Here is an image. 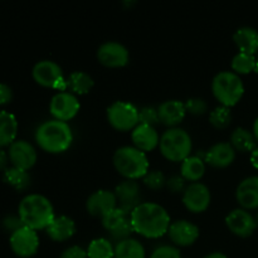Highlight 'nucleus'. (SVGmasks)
Masks as SVG:
<instances>
[{
    "label": "nucleus",
    "mask_w": 258,
    "mask_h": 258,
    "mask_svg": "<svg viewBox=\"0 0 258 258\" xmlns=\"http://www.w3.org/2000/svg\"><path fill=\"white\" fill-rule=\"evenodd\" d=\"M160 122L159 118V112L156 108L146 106L139 110V123L141 125H149V126H155Z\"/></svg>",
    "instance_id": "obj_35"
},
{
    "label": "nucleus",
    "mask_w": 258,
    "mask_h": 258,
    "mask_svg": "<svg viewBox=\"0 0 258 258\" xmlns=\"http://www.w3.org/2000/svg\"><path fill=\"white\" fill-rule=\"evenodd\" d=\"M226 224L229 231L238 237H249L256 229L257 223L254 217L243 208L233 209L226 217Z\"/></svg>",
    "instance_id": "obj_13"
},
{
    "label": "nucleus",
    "mask_w": 258,
    "mask_h": 258,
    "mask_svg": "<svg viewBox=\"0 0 258 258\" xmlns=\"http://www.w3.org/2000/svg\"><path fill=\"white\" fill-rule=\"evenodd\" d=\"M80 101L71 92H58L52 97L49 103V111L55 120H72L80 111Z\"/></svg>",
    "instance_id": "obj_10"
},
{
    "label": "nucleus",
    "mask_w": 258,
    "mask_h": 258,
    "mask_svg": "<svg viewBox=\"0 0 258 258\" xmlns=\"http://www.w3.org/2000/svg\"><path fill=\"white\" fill-rule=\"evenodd\" d=\"M35 141L39 148L47 153H63L70 149L73 141L72 128L67 122L55 118L44 121L35 131Z\"/></svg>",
    "instance_id": "obj_3"
},
{
    "label": "nucleus",
    "mask_w": 258,
    "mask_h": 258,
    "mask_svg": "<svg viewBox=\"0 0 258 258\" xmlns=\"http://www.w3.org/2000/svg\"><path fill=\"white\" fill-rule=\"evenodd\" d=\"M13 91L5 83H0V105H7L12 101Z\"/></svg>",
    "instance_id": "obj_42"
},
{
    "label": "nucleus",
    "mask_w": 258,
    "mask_h": 258,
    "mask_svg": "<svg viewBox=\"0 0 258 258\" xmlns=\"http://www.w3.org/2000/svg\"><path fill=\"white\" fill-rule=\"evenodd\" d=\"M115 258H145V248L135 238H127L116 243Z\"/></svg>",
    "instance_id": "obj_27"
},
{
    "label": "nucleus",
    "mask_w": 258,
    "mask_h": 258,
    "mask_svg": "<svg viewBox=\"0 0 258 258\" xmlns=\"http://www.w3.org/2000/svg\"><path fill=\"white\" fill-rule=\"evenodd\" d=\"M212 91L222 106L231 108L241 101L244 93V85L241 77L232 71H222L212 81Z\"/></svg>",
    "instance_id": "obj_5"
},
{
    "label": "nucleus",
    "mask_w": 258,
    "mask_h": 258,
    "mask_svg": "<svg viewBox=\"0 0 258 258\" xmlns=\"http://www.w3.org/2000/svg\"><path fill=\"white\" fill-rule=\"evenodd\" d=\"M134 232L146 238H159L168 233L170 217L166 209L156 203H140L131 212Z\"/></svg>",
    "instance_id": "obj_1"
},
{
    "label": "nucleus",
    "mask_w": 258,
    "mask_h": 258,
    "mask_svg": "<svg viewBox=\"0 0 258 258\" xmlns=\"http://www.w3.org/2000/svg\"><path fill=\"white\" fill-rule=\"evenodd\" d=\"M211 191L203 183H190L183 193V203L191 213H202L207 211L211 204Z\"/></svg>",
    "instance_id": "obj_12"
},
{
    "label": "nucleus",
    "mask_w": 258,
    "mask_h": 258,
    "mask_svg": "<svg viewBox=\"0 0 258 258\" xmlns=\"http://www.w3.org/2000/svg\"><path fill=\"white\" fill-rule=\"evenodd\" d=\"M87 258H115V247L110 239L96 238L88 246Z\"/></svg>",
    "instance_id": "obj_30"
},
{
    "label": "nucleus",
    "mask_w": 258,
    "mask_h": 258,
    "mask_svg": "<svg viewBox=\"0 0 258 258\" xmlns=\"http://www.w3.org/2000/svg\"><path fill=\"white\" fill-rule=\"evenodd\" d=\"M108 233H110L111 239H112V241H116L117 243L121 241H125V239H127V238H131L130 236L134 233V228H133V224H131V219L123 222L121 226H118L117 228H115L113 231L108 232Z\"/></svg>",
    "instance_id": "obj_36"
},
{
    "label": "nucleus",
    "mask_w": 258,
    "mask_h": 258,
    "mask_svg": "<svg viewBox=\"0 0 258 258\" xmlns=\"http://www.w3.org/2000/svg\"><path fill=\"white\" fill-rule=\"evenodd\" d=\"M93 78L91 77L88 73L81 72V71H76L70 75L67 78V88H70L72 92L78 93V95H86L92 90Z\"/></svg>",
    "instance_id": "obj_28"
},
{
    "label": "nucleus",
    "mask_w": 258,
    "mask_h": 258,
    "mask_svg": "<svg viewBox=\"0 0 258 258\" xmlns=\"http://www.w3.org/2000/svg\"><path fill=\"white\" fill-rule=\"evenodd\" d=\"M233 40L241 53L254 55L258 52V32L254 28H239L234 33Z\"/></svg>",
    "instance_id": "obj_23"
},
{
    "label": "nucleus",
    "mask_w": 258,
    "mask_h": 258,
    "mask_svg": "<svg viewBox=\"0 0 258 258\" xmlns=\"http://www.w3.org/2000/svg\"><path fill=\"white\" fill-rule=\"evenodd\" d=\"M168 234L174 244L180 247H188L198 239L199 228L191 222L180 219V221H175L170 224Z\"/></svg>",
    "instance_id": "obj_16"
},
{
    "label": "nucleus",
    "mask_w": 258,
    "mask_h": 258,
    "mask_svg": "<svg viewBox=\"0 0 258 258\" xmlns=\"http://www.w3.org/2000/svg\"><path fill=\"white\" fill-rule=\"evenodd\" d=\"M32 76L38 85L49 87L64 92L67 88V81L63 78V71L54 60L43 59L35 63L33 67Z\"/></svg>",
    "instance_id": "obj_7"
},
{
    "label": "nucleus",
    "mask_w": 258,
    "mask_h": 258,
    "mask_svg": "<svg viewBox=\"0 0 258 258\" xmlns=\"http://www.w3.org/2000/svg\"><path fill=\"white\" fill-rule=\"evenodd\" d=\"M236 198L243 209H258V176H248L238 184Z\"/></svg>",
    "instance_id": "obj_18"
},
{
    "label": "nucleus",
    "mask_w": 258,
    "mask_h": 258,
    "mask_svg": "<svg viewBox=\"0 0 258 258\" xmlns=\"http://www.w3.org/2000/svg\"><path fill=\"white\" fill-rule=\"evenodd\" d=\"M150 258H181L180 251L174 246H160L151 253Z\"/></svg>",
    "instance_id": "obj_38"
},
{
    "label": "nucleus",
    "mask_w": 258,
    "mask_h": 258,
    "mask_svg": "<svg viewBox=\"0 0 258 258\" xmlns=\"http://www.w3.org/2000/svg\"><path fill=\"white\" fill-rule=\"evenodd\" d=\"M185 110L186 112H189L190 115L194 116H201L204 115L208 110V105H207L206 101L203 98H199V97H193V98H189L185 103Z\"/></svg>",
    "instance_id": "obj_37"
},
{
    "label": "nucleus",
    "mask_w": 258,
    "mask_h": 258,
    "mask_svg": "<svg viewBox=\"0 0 258 258\" xmlns=\"http://www.w3.org/2000/svg\"><path fill=\"white\" fill-rule=\"evenodd\" d=\"M45 231L52 241L64 242L76 233V223L72 218L67 216L54 217Z\"/></svg>",
    "instance_id": "obj_22"
},
{
    "label": "nucleus",
    "mask_w": 258,
    "mask_h": 258,
    "mask_svg": "<svg viewBox=\"0 0 258 258\" xmlns=\"http://www.w3.org/2000/svg\"><path fill=\"white\" fill-rule=\"evenodd\" d=\"M4 227L7 229H9L12 233H14L15 231H18V229H20L22 227H24V224H23L22 219L19 218V216L15 217V216H8L7 218L4 219Z\"/></svg>",
    "instance_id": "obj_41"
},
{
    "label": "nucleus",
    "mask_w": 258,
    "mask_h": 258,
    "mask_svg": "<svg viewBox=\"0 0 258 258\" xmlns=\"http://www.w3.org/2000/svg\"><path fill=\"white\" fill-rule=\"evenodd\" d=\"M18 133V121L13 113L0 111V149L12 145Z\"/></svg>",
    "instance_id": "obj_24"
},
{
    "label": "nucleus",
    "mask_w": 258,
    "mask_h": 258,
    "mask_svg": "<svg viewBox=\"0 0 258 258\" xmlns=\"http://www.w3.org/2000/svg\"><path fill=\"white\" fill-rule=\"evenodd\" d=\"M232 70L237 75H248L256 71V57L247 53H237L232 59Z\"/></svg>",
    "instance_id": "obj_31"
},
{
    "label": "nucleus",
    "mask_w": 258,
    "mask_h": 258,
    "mask_svg": "<svg viewBox=\"0 0 258 258\" xmlns=\"http://www.w3.org/2000/svg\"><path fill=\"white\" fill-rule=\"evenodd\" d=\"M204 173H206V164L203 159L199 158L198 155H190L185 160L181 161L180 175L185 180L197 183L203 178Z\"/></svg>",
    "instance_id": "obj_25"
},
{
    "label": "nucleus",
    "mask_w": 258,
    "mask_h": 258,
    "mask_svg": "<svg viewBox=\"0 0 258 258\" xmlns=\"http://www.w3.org/2000/svg\"><path fill=\"white\" fill-rule=\"evenodd\" d=\"M209 122L212 123V126L218 128V130L227 128L232 122L231 108L222 105L216 107L213 111H211V113H209Z\"/></svg>",
    "instance_id": "obj_33"
},
{
    "label": "nucleus",
    "mask_w": 258,
    "mask_h": 258,
    "mask_svg": "<svg viewBox=\"0 0 258 258\" xmlns=\"http://www.w3.org/2000/svg\"><path fill=\"white\" fill-rule=\"evenodd\" d=\"M9 160L12 161L13 166L29 170L33 168L37 161V151L34 146L25 140H15L9 146Z\"/></svg>",
    "instance_id": "obj_14"
},
{
    "label": "nucleus",
    "mask_w": 258,
    "mask_h": 258,
    "mask_svg": "<svg viewBox=\"0 0 258 258\" xmlns=\"http://www.w3.org/2000/svg\"><path fill=\"white\" fill-rule=\"evenodd\" d=\"M236 159V150L231 143H217L206 153V161L213 168H227Z\"/></svg>",
    "instance_id": "obj_19"
},
{
    "label": "nucleus",
    "mask_w": 258,
    "mask_h": 258,
    "mask_svg": "<svg viewBox=\"0 0 258 258\" xmlns=\"http://www.w3.org/2000/svg\"><path fill=\"white\" fill-rule=\"evenodd\" d=\"M256 138L249 130L243 127H238L231 134V145L233 146L234 150L247 153V151H253L256 146Z\"/></svg>",
    "instance_id": "obj_26"
},
{
    "label": "nucleus",
    "mask_w": 258,
    "mask_h": 258,
    "mask_svg": "<svg viewBox=\"0 0 258 258\" xmlns=\"http://www.w3.org/2000/svg\"><path fill=\"white\" fill-rule=\"evenodd\" d=\"M113 193L117 199V207L126 211L133 212L140 204V185L136 180L126 179L116 186Z\"/></svg>",
    "instance_id": "obj_17"
},
{
    "label": "nucleus",
    "mask_w": 258,
    "mask_h": 258,
    "mask_svg": "<svg viewBox=\"0 0 258 258\" xmlns=\"http://www.w3.org/2000/svg\"><path fill=\"white\" fill-rule=\"evenodd\" d=\"M8 159H9V155H8V154L5 153L3 149H0V171L5 170V169H7Z\"/></svg>",
    "instance_id": "obj_43"
},
{
    "label": "nucleus",
    "mask_w": 258,
    "mask_h": 258,
    "mask_svg": "<svg viewBox=\"0 0 258 258\" xmlns=\"http://www.w3.org/2000/svg\"><path fill=\"white\" fill-rule=\"evenodd\" d=\"M256 72H258V55L256 58Z\"/></svg>",
    "instance_id": "obj_47"
},
{
    "label": "nucleus",
    "mask_w": 258,
    "mask_h": 258,
    "mask_svg": "<svg viewBox=\"0 0 258 258\" xmlns=\"http://www.w3.org/2000/svg\"><path fill=\"white\" fill-rule=\"evenodd\" d=\"M116 207H117V199H116L115 193L105 190V189L92 193L86 202V208L88 213L91 216L101 217V218L112 212Z\"/></svg>",
    "instance_id": "obj_15"
},
{
    "label": "nucleus",
    "mask_w": 258,
    "mask_h": 258,
    "mask_svg": "<svg viewBox=\"0 0 258 258\" xmlns=\"http://www.w3.org/2000/svg\"><path fill=\"white\" fill-rule=\"evenodd\" d=\"M4 181L17 190L22 191L29 188L30 175L27 170L12 166V168H7L4 170Z\"/></svg>",
    "instance_id": "obj_29"
},
{
    "label": "nucleus",
    "mask_w": 258,
    "mask_h": 258,
    "mask_svg": "<svg viewBox=\"0 0 258 258\" xmlns=\"http://www.w3.org/2000/svg\"><path fill=\"white\" fill-rule=\"evenodd\" d=\"M59 258H87V251L80 246L68 247L67 249L63 251Z\"/></svg>",
    "instance_id": "obj_40"
},
{
    "label": "nucleus",
    "mask_w": 258,
    "mask_h": 258,
    "mask_svg": "<svg viewBox=\"0 0 258 258\" xmlns=\"http://www.w3.org/2000/svg\"><path fill=\"white\" fill-rule=\"evenodd\" d=\"M185 183L186 180L181 175H173L169 179H166V188L169 189L170 193H184L186 189Z\"/></svg>",
    "instance_id": "obj_39"
},
{
    "label": "nucleus",
    "mask_w": 258,
    "mask_h": 258,
    "mask_svg": "<svg viewBox=\"0 0 258 258\" xmlns=\"http://www.w3.org/2000/svg\"><path fill=\"white\" fill-rule=\"evenodd\" d=\"M144 184L151 190H160L166 185V178L160 170H151L143 178Z\"/></svg>",
    "instance_id": "obj_34"
},
{
    "label": "nucleus",
    "mask_w": 258,
    "mask_h": 258,
    "mask_svg": "<svg viewBox=\"0 0 258 258\" xmlns=\"http://www.w3.org/2000/svg\"><path fill=\"white\" fill-rule=\"evenodd\" d=\"M159 148L164 158L169 161L178 163L190 156L193 144L190 135L184 128L171 127L161 135Z\"/></svg>",
    "instance_id": "obj_6"
},
{
    "label": "nucleus",
    "mask_w": 258,
    "mask_h": 258,
    "mask_svg": "<svg viewBox=\"0 0 258 258\" xmlns=\"http://www.w3.org/2000/svg\"><path fill=\"white\" fill-rule=\"evenodd\" d=\"M253 135L254 138H256V140L258 141V117L256 118V121H254L253 123Z\"/></svg>",
    "instance_id": "obj_46"
},
{
    "label": "nucleus",
    "mask_w": 258,
    "mask_h": 258,
    "mask_svg": "<svg viewBox=\"0 0 258 258\" xmlns=\"http://www.w3.org/2000/svg\"><path fill=\"white\" fill-rule=\"evenodd\" d=\"M19 218L23 224L34 231L47 229L54 219V209L48 198L42 194H28L19 204Z\"/></svg>",
    "instance_id": "obj_2"
},
{
    "label": "nucleus",
    "mask_w": 258,
    "mask_h": 258,
    "mask_svg": "<svg viewBox=\"0 0 258 258\" xmlns=\"http://www.w3.org/2000/svg\"><path fill=\"white\" fill-rule=\"evenodd\" d=\"M131 140L136 149L148 153L153 151L160 143V138L155 127L149 125H141L139 123L131 133Z\"/></svg>",
    "instance_id": "obj_20"
},
{
    "label": "nucleus",
    "mask_w": 258,
    "mask_h": 258,
    "mask_svg": "<svg viewBox=\"0 0 258 258\" xmlns=\"http://www.w3.org/2000/svg\"><path fill=\"white\" fill-rule=\"evenodd\" d=\"M254 219H256V223H257V226H258V212H257L256 217H254Z\"/></svg>",
    "instance_id": "obj_48"
},
{
    "label": "nucleus",
    "mask_w": 258,
    "mask_h": 258,
    "mask_svg": "<svg viewBox=\"0 0 258 258\" xmlns=\"http://www.w3.org/2000/svg\"><path fill=\"white\" fill-rule=\"evenodd\" d=\"M251 164L253 168L258 169V146L251 153Z\"/></svg>",
    "instance_id": "obj_44"
},
{
    "label": "nucleus",
    "mask_w": 258,
    "mask_h": 258,
    "mask_svg": "<svg viewBox=\"0 0 258 258\" xmlns=\"http://www.w3.org/2000/svg\"><path fill=\"white\" fill-rule=\"evenodd\" d=\"M107 120L118 131L134 130L139 125V110L133 103L116 101L107 108Z\"/></svg>",
    "instance_id": "obj_8"
},
{
    "label": "nucleus",
    "mask_w": 258,
    "mask_h": 258,
    "mask_svg": "<svg viewBox=\"0 0 258 258\" xmlns=\"http://www.w3.org/2000/svg\"><path fill=\"white\" fill-rule=\"evenodd\" d=\"M9 242L12 251L22 258L34 256L39 248V237L37 231L25 226L10 234Z\"/></svg>",
    "instance_id": "obj_9"
},
{
    "label": "nucleus",
    "mask_w": 258,
    "mask_h": 258,
    "mask_svg": "<svg viewBox=\"0 0 258 258\" xmlns=\"http://www.w3.org/2000/svg\"><path fill=\"white\" fill-rule=\"evenodd\" d=\"M159 118L163 125L176 127L185 117V105L178 100H169L161 103L158 108Z\"/></svg>",
    "instance_id": "obj_21"
},
{
    "label": "nucleus",
    "mask_w": 258,
    "mask_h": 258,
    "mask_svg": "<svg viewBox=\"0 0 258 258\" xmlns=\"http://www.w3.org/2000/svg\"><path fill=\"white\" fill-rule=\"evenodd\" d=\"M131 217V212L126 211V209L120 208V207H116L112 212H110L108 214H106L103 218H101L102 221V226L106 231L111 232L115 228H117L118 226L123 223V222L128 221Z\"/></svg>",
    "instance_id": "obj_32"
},
{
    "label": "nucleus",
    "mask_w": 258,
    "mask_h": 258,
    "mask_svg": "<svg viewBox=\"0 0 258 258\" xmlns=\"http://www.w3.org/2000/svg\"><path fill=\"white\" fill-rule=\"evenodd\" d=\"M113 166L126 179L144 178L149 171L148 156L135 146H122L113 154Z\"/></svg>",
    "instance_id": "obj_4"
},
{
    "label": "nucleus",
    "mask_w": 258,
    "mask_h": 258,
    "mask_svg": "<svg viewBox=\"0 0 258 258\" xmlns=\"http://www.w3.org/2000/svg\"><path fill=\"white\" fill-rule=\"evenodd\" d=\"M203 258H228V257H227L224 253H222V252H213V253L207 254V256Z\"/></svg>",
    "instance_id": "obj_45"
},
{
    "label": "nucleus",
    "mask_w": 258,
    "mask_h": 258,
    "mask_svg": "<svg viewBox=\"0 0 258 258\" xmlns=\"http://www.w3.org/2000/svg\"><path fill=\"white\" fill-rule=\"evenodd\" d=\"M128 50L118 42H105L97 50V59L101 64L110 68L125 67L128 63Z\"/></svg>",
    "instance_id": "obj_11"
}]
</instances>
